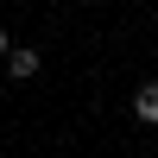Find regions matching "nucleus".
<instances>
[{
  "label": "nucleus",
  "instance_id": "obj_1",
  "mask_svg": "<svg viewBox=\"0 0 158 158\" xmlns=\"http://www.w3.org/2000/svg\"><path fill=\"white\" fill-rule=\"evenodd\" d=\"M6 76H13V82L38 76V51H13V57H6Z\"/></svg>",
  "mask_w": 158,
  "mask_h": 158
},
{
  "label": "nucleus",
  "instance_id": "obj_2",
  "mask_svg": "<svg viewBox=\"0 0 158 158\" xmlns=\"http://www.w3.org/2000/svg\"><path fill=\"white\" fill-rule=\"evenodd\" d=\"M133 114H139V120H152V127H158V82H146V89L133 95Z\"/></svg>",
  "mask_w": 158,
  "mask_h": 158
},
{
  "label": "nucleus",
  "instance_id": "obj_3",
  "mask_svg": "<svg viewBox=\"0 0 158 158\" xmlns=\"http://www.w3.org/2000/svg\"><path fill=\"white\" fill-rule=\"evenodd\" d=\"M0 57H13V44H6V32H0Z\"/></svg>",
  "mask_w": 158,
  "mask_h": 158
}]
</instances>
